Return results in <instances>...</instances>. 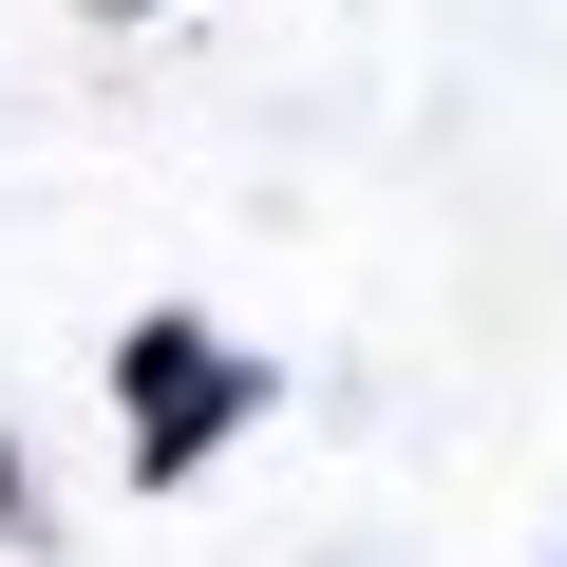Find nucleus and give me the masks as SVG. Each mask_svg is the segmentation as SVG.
<instances>
[{"instance_id": "obj_1", "label": "nucleus", "mask_w": 567, "mask_h": 567, "mask_svg": "<svg viewBox=\"0 0 567 567\" xmlns=\"http://www.w3.org/2000/svg\"><path fill=\"white\" fill-rule=\"evenodd\" d=\"M114 398H133V473L171 492V473H208V454L265 416V360L208 341V322H133V341H114Z\"/></svg>"}, {"instance_id": "obj_2", "label": "nucleus", "mask_w": 567, "mask_h": 567, "mask_svg": "<svg viewBox=\"0 0 567 567\" xmlns=\"http://www.w3.org/2000/svg\"><path fill=\"white\" fill-rule=\"evenodd\" d=\"M95 20H133V0H95Z\"/></svg>"}]
</instances>
